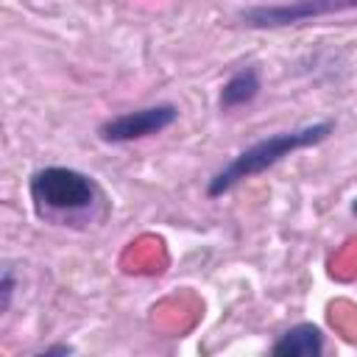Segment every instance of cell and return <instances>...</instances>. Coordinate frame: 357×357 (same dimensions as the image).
<instances>
[{
	"label": "cell",
	"mask_w": 357,
	"mask_h": 357,
	"mask_svg": "<svg viewBox=\"0 0 357 357\" xmlns=\"http://www.w3.org/2000/svg\"><path fill=\"white\" fill-rule=\"evenodd\" d=\"M343 8H357V0H296L287 6H271V8H251L243 14L245 25L254 28H276V25H290L298 20L343 11Z\"/></svg>",
	"instance_id": "obj_4"
},
{
	"label": "cell",
	"mask_w": 357,
	"mask_h": 357,
	"mask_svg": "<svg viewBox=\"0 0 357 357\" xmlns=\"http://www.w3.org/2000/svg\"><path fill=\"white\" fill-rule=\"evenodd\" d=\"M321 349H324V337L312 324H298L273 343V354H284V357H315L321 354Z\"/></svg>",
	"instance_id": "obj_5"
},
{
	"label": "cell",
	"mask_w": 357,
	"mask_h": 357,
	"mask_svg": "<svg viewBox=\"0 0 357 357\" xmlns=\"http://www.w3.org/2000/svg\"><path fill=\"white\" fill-rule=\"evenodd\" d=\"M259 92V73L254 67H245L240 73H234L223 92H220V109H234V106H245L257 98Z\"/></svg>",
	"instance_id": "obj_6"
},
{
	"label": "cell",
	"mask_w": 357,
	"mask_h": 357,
	"mask_svg": "<svg viewBox=\"0 0 357 357\" xmlns=\"http://www.w3.org/2000/svg\"><path fill=\"white\" fill-rule=\"evenodd\" d=\"M31 195L42 212H81L98 201V187L78 170L45 167L31 178Z\"/></svg>",
	"instance_id": "obj_2"
},
{
	"label": "cell",
	"mask_w": 357,
	"mask_h": 357,
	"mask_svg": "<svg viewBox=\"0 0 357 357\" xmlns=\"http://www.w3.org/2000/svg\"><path fill=\"white\" fill-rule=\"evenodd\" d=\"M329 131H332L329 123H315V126H304V128H296V131H279V134H271V137L254 142L251 148H245L243 153H237V156L209 181V195H220V192L231 190L237 181H243V178H248V176H254V173L268 170L271 165H276V162L284 159L287 153L321 142Z\"/></svg>",
	"instance_id": "obj_1"
},
{
	"label": "cell",
	"mask_w": 357,
	"mask_h": 357,
	"mask_svg": "<svg viewBox=\"0 0 357 357\" xmlns=\"http://www.w3.org/2000/svg\"><path fill=\"white\" fill-rule=\"evenodd\" d=\"M354 215H357V201H354Z\"/></svg>",
	"instance_id": "obj_8"
},
{
	"label": "cell",
	"mask_w": 357,
	"mask_h": 357,
	"mask_svg": "<svg viewBox=\"0 0 357 357\" xmlns=\"http://www.w3.org/2000/svg\"><path fill=\"white\" fill-rule=\"evenodd\" d=\"M176 106L162 103V106H148V109H137L128 114H120L109 123L100 126V137L106 142H131V139H142L151 134H159L162 128H167L176 120Z\"/></svg>",
	"instance_id": "obj_3"
},
{
	"label": "cell",
	"mask_w": 357,
	"mask_h": 357,
	"mask_svg": "<svg viewBox=\"0 0 357 357\" xmlns=\"http://www.w3.org/2000/svg\"><path fill=\"white\" fill-rule=\"evenodd\" d=\"M8 298H11V273L6 271L3 273V310L8 307Z\"/></svg>",
	"instance_id": "obj_7"
}]
</instances>
